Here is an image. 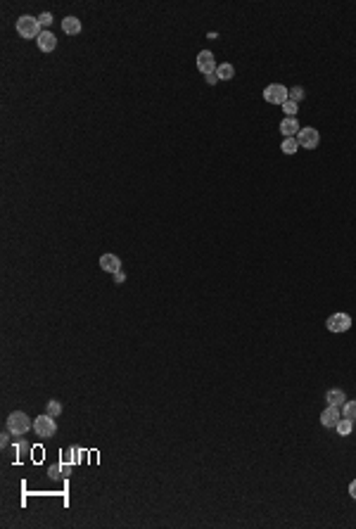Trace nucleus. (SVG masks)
<instances>
[{
    "label": "nucleus",
    "mask_w": 356,
    "mask_h": 529,
    "mask_svg": "<svg viewBox=\"0 0 356 529\" xmlns=\"http://www.w3.org/2000/svg\"><path fill=\"white\" fill-rule=\"evenodd\" d=\"M124 280H126V273H124V271H119V273H114V283H117V285H121Z\"/></svg>",
    "instance_id": "393cba45"
},
{
    "label": "nucleus",
    "mask_w": 356,
    "mask_h": 529,
    "mask_svg": "<svg viewBox=\"0 0 356 529\" xmlns=\"http://www.w3.org/2000/svg\"><path fill=\"white\" fill-rule=\"evenodd\" d=\"M285 154H294L297 150H299V143H297V138H285L283 140V147H280Z\"/></svg>",
    "instance_id": "dca6fc26"
},
{
    "label": "nucleus",
    "mask_w": 356,
    "mask_h": 529,
    "mask_svg": "<svg viewBox=\"0 0 356 529\" xmlns=\"http://www.w3.org/2000/svg\"><path fill=\"white\" fill-rule=\"evenodd\" d=\"M280 133H283L285 138H297V133H299V124H297V119L285 117L283 121H280Z\"/></svg>",
    "instance_id": "9b49d317"
},
{
    "label": "nucleus",
    "mask_w": 356,
    "mask_h": 529,
    "mask_svg": "<svg viewBox=\"0 0 356 529\" xmlns=\"http://www.w3.org/2000/svg\"><path fill=\"white\" fill-rule=\"evenodd\" d=\"M287 98L292 100V102H297V105H299L301 100H304V88H299V86H294V88H290V93H287Z\"/></svg>",
    "instance_id": "aec40b11"
},
{
    "label": "nucleus",
    "mask_w": 356,
    "mask_h": 529,
    "mask_svg": "<svg viewBox=\"0 0 356 529\" xmlns=\"http://www.w3.org/2000/svg\"><path fill=\"white\" fill-rule=\"evenodd\" d=\"M38 24H41V29H43V31H48V29L53 27V15H50V12H43V15H38Z\"/></svg>",
    "instance_id": "6ab92c4d"
},
{
    "label": "nucleus",
    "mask_w": 356,
    "mask_h": 529,
    "mask_svg": "<svg viewBox=\"0 0 356 529\" xmlns=\"http://www.w3.org/2000/svg\"><path fill=\"white\" fill-rule=\"evenodd\" d=\"M48 475L53 477V479H57V477H64V475H62V463H60V465H50Z\"/></svg>",
    "instance_id": "5701e85b"
},
{
    "label": "nucleus",
    "mask_w": 356,
    "mask_h": 529,
    "mask_svg": "<svg viewBox=\"0 0 356 529\" xmlns=\"http://www.w3.org/2000/svg\"><path fill=\"white\" fill-rule=\"evenodd\" d=\"M297 109H299V105L292 102V100H287V102L283 105V112L287 114V117H292V119H294V114H297Z\"/></svg>",
    "instance_id": "4be33fe9"
},
{
    "label": "nucleus",
    "mask_w": 356,
    "mask_h": 529,
    "mask_svg": "<svg viewBox=\"0 0 356 529\" xmlns=\"http://www.w3.org/2000/svg\"><path fill=\"white\" fill-rule=\"evenodd\" d=\"M48 413H50L53 418H57V415L62 413V404H60L57 399H50V401H48Z\"/></svg>",
    "instance_id": "412c9836"
},
{
    "label": "nucleus",
    "mask_w": 356,
    "mask_h": 529,
    "mask_svg": "<svg viewBox=\"0 0 356 529\" xmlns=\"http://www.w3.org/2000/svg\"><path fill=\"white\" fill-rule=\"evenodd\" d=\"M15 29H17V34L22 38H27V41H31V38H36L43 34V29H41V24H38V17H31V15H22V17L17 19V24H15Z\"/></svg>",
    "instance_id": "f257e3e1"
},
{
    "label": "nucleus",
    "mask_w": 356,
    "mask_h": 529,
    "mask_svg": "<svg viewBox=\"0 0 356 529\" xmlns=\"http://www.w3.org/2000/svg\"><path fill=\"white\" fill-rule=\"evenodd\" d=\"M325 325H328L330 332H347L349 328H351V316L349 314H332L325 321Z\"/></svg>",
    "instance_id": "423d86ee"
},
{
    "label": "nucleus",
    "mask_w": 356,
    "mask_h": 529,
    "mask_svg": "<svg viewBox=\"0 0 356 529\" xmlns=\"http://www.w3.org/2000/svg\"><path fill=\"white\" fill-rule=\"evenodd\" d=\"M216 60H214V55L209 53V50H202L200 55H197V69H200L204 76L207 74H216Z\"/></svg>",
    "instance_id": "0eeeda50"
},
{
    "label": "nucleus",
    "mask_w": 356,
    "mask_h": 529,
    "mask_svg": "<svg viewBox=\"0 0 356 529\" xmlns=\"http://www.w3.org/2000/svg\"><path fill=\"white\" fill-rule=\"evenodd\" d=\"M216 76H219V81H230L233 76H235V67L230 62H223L216 67Z\"/></svg>",
    "instance_id": "4468645a"
},
{
    "label": "nucleus",
    "mask_w": 356,
    "mask_h": 529,
    "mask_svg": "<svg viewBox=\"0 0 356 529\" xmlns=\"http://www.w3.org/2000/svg\"><path fill=\"white\" fill-rule=\"evenodd\" d=\"M10 434H12L10 430L3 432V437H0V446H8V444H10Z\"/></svg>",
    "instance_id": "b1692460"
},
{
    "label": "nucleus",
    "mask_w": 356,
    "mask_h": 529,
    "mask_svg": "<svg viewBox=\"0 0 356 529\" xmlns=\"http://www.w3.org/2000/svg\"><path fill=\"white\" fill-rule=\"evenodd\" d=\"M342 418H349L351 422H356V401H347L342 406Z\"/></svg>",
    "instance_id": "f3484780"
},
{
    "label": "nucleus",
    "mask_w": 356,
    "mask_h": 529,
    "mask_svg": "<svg viewBox=\"0 0 356 529\" xmlns=\"http://www.w3.org/2000/svg\"><path fill=\"white\" fill-rule=\"evenodd\" d=\"M62 475L64 477L72 475V465H69V460H64V463H62Z\"/></svg>",
    "instance_id": "a878e982"
},
{
    "label": "nucleus",
    "mask_w": 356,
    "mask_h": 529,
    "mask_svg": "<svg viewBox=\"0 0 356 529\" xmlns=\"http://www.w3.org/2000/svg\"><path fill=\"white\" fill-rule=\"evenodd\" d=\"M325 401H328V406H337V408H342V406L347 404V396H344L342 389H330L328 394H325Z\"/></svg>",
    "instance_id": "ddd939ff"
},
{
    "label": "nucleus",
    "mask_w": 356,
    "mask_h": 529,
    "mask_svg": "<svg viewBox=\"0 0 356 529\" xmlns=\"http://www.w3.org/2000/svg\"><path fill=\"white\" fill-rule=\"evenodd\" d=\"M36 43H38V50H41V53H53L57 48V38H55L53 31H43V34L38 36Z\"/></svg>",
    "instance_id": "9d476101"
},
{
    "label": "nucleus",
    "mask_w": 356,
    "mask_h": 529,
    "mask_svg": "<svg viewBox=\"0 0 356 529\" xmlns=\"http://www.w3.org/2000/svg\"><path fill=\"white\" fill-rule=\"evenodd\" d=\"M15 448H17V456H19V463L27 458V453H29V441H24V439H19L17 444H15Z\"/></svg>",
    "instance_id": "a211bd4d"
},
{
    "label": "nucleus",
    "mask_w": 356,
    "mask_h": 529,
    "mask_svg": "<svg viewBox=\"0 0 356 529\" xmlns=\"http://www.w3.org/2000/svg\"><path fill=\"white\" fill-rule=\"evenodd\" d=\"M204 79H207V83H209V86H214V83H219V76H216V74H207Z\"/></svg>",
    "instance_id": "bb28decb"
},
{
    "label": "nucleus",
    "mask_w": 356,
    "mask_h": 529,
    "mask_svg": "<svg viewBox=\"0 0 356 529\" xmlns=\"http://www.w3.org/2000/svg\"><path fill=\"white\" fill-rule=\"evenodd\" d=\"M349 493H351V498H356V479L349 484Z\"/></svg>",
    "instance_id": "cd10ccee"
},
{
    "label": "nucleus",
    "mask_w": 356,
    "mask_h": 529,
    "mask_svg": "<svg viewBox=\"0 0 356 529\" xmlns=\"http://www.w3.org/2000/svg\"><path fill=\"white\" fill-rule=\"evenodd\" d=\"M81 19L76 17H64L62 19V31L67 34V36H76V34H81Z\"/></svg>",
    "instance_id": "f8f14e48"
},
{
    "label": "nucleus",
    "mask_w": 356,
    "mask_h": 529,
    "mask_svg": "<svg viewBox=\"0 0 356 529\" xmlns=\"http://www.w3.org/2000/svg\"><path fill=\"white\" fill-rule=\"evenodd\" d=\"M34 427V422H31V418H29L24 411H15L10 413L8 418V430L15 434V437H22V434H27L29 430Z\"/></svg>",
    "instance_id": "f03ea898"
},
{
    "label": "nucleus",
    "mask_w": 356,
    "mask_h": 529,
    "mask_svg": "<svg viewBox=\"0 0 356 529\" xmlns=\"http://www.w3.org/2000/svg\"><path fill=\"white\" fill-rule=\"evenodd\" d=\"M337 434H342V437H349L351 434V430H354V422L349 420V418H339V422H337Z\"/></svg>",
    "instance_id": "2eb2a0df"
},
{
    "label": "nucleus",
    "mask_w": 356,
    "mask_h": 529,
    "mask_svg": "<svg viewBox=\"0 0 356 529\" xmlns=\"http://www.w3.org/2000/svg\"><path fill=\"white\" fill-rule=\"evenodd\" d=\"M339 418H342V411H339L337 406H328L325 411L320 413V425L323 427H337Z\"/></svg>",
    "instance_id": "6e6552de"
},
{
    "label": "nucleus",
    "mask_w": 356,
    "mask_h": 529,
    "mask_svg": "<svg viewBox=\"0 0 356 529\" xmlns=\"http://www.w3.org/2000/svg\"><path fill=\"white\" fill-rule=\"evenodd\" d=\"M297 143L304 150H316L320 143V133L316 128H311V126H304V128H299V133H297Z\"/></svg>",
    "instance_id": "20e7f679"
},
{
    "label": "nucleus",
    "mask_w": 356,
    "mask_h": 529,
    "mask_svg": "<svg viewBox=\"0 0 356 529\" xmlns=\"http://www.w3.org/2000/svg\"><path fill=\"white\" fill-rule=\"evenodd\" d=\"M100 269L114 276V273L121 271V259H119L117 254H102V256H100Z\"/></svg>",
    "instance_id": "1a4fd4ad"
},
{
    "label": "nucleus",
    "mask_w": 356,
    "mask_h": 529,
    "mask_svg": "<svg viewBox=\"0 0 356 529\" xmlns=\"http://www.w3.org/2000/svg\"><path fill=\"white\" fill-rule=\"evenodd\" d=\"M287 93L290 90L285 88V86H280V83H271V86H266L264 88V100L266 102H271V105H285L287 102Z\"/></svg>",
    "instance_id": "39448f33"
},
{
    "label": "nucleus",
    "mask_w": 356,
    "mask_h": 529,
    "mask_svg": "<svg viewBox=\"0 0 356 529\" xmlns=\"http://www.w3.org/2000/svg\"><path fill=\"white\" fill-rule=\"evenodd\" d=\"M34 432H36L38 437H43V439L53 437V434L57 432V422H55V418H53L50 413H46V415H38L36 420H34Z\"/></svg>",
    "instance_id": "7ed1b4c3"
}]
</instances>
